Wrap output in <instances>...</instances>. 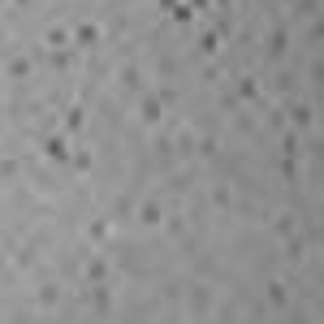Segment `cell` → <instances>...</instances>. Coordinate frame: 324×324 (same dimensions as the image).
I'll use <instances>...</instances> for the list:
<instances>
[{"mask_svg": "<svg viewBox=\"0 0 324 324\" xmlns=\"http://www.w3.org/2000/svg\"><path fill=\"white\" fill-rule=\"evenodd\" d=\"M143 117H147V121H156V117H160V108H156V99H147V104H143Z\"/></svg>", "mask_w": 324, "mask_h": 324, "instance_id": "6da1fadb", "label": "cell"}]
</instances>
